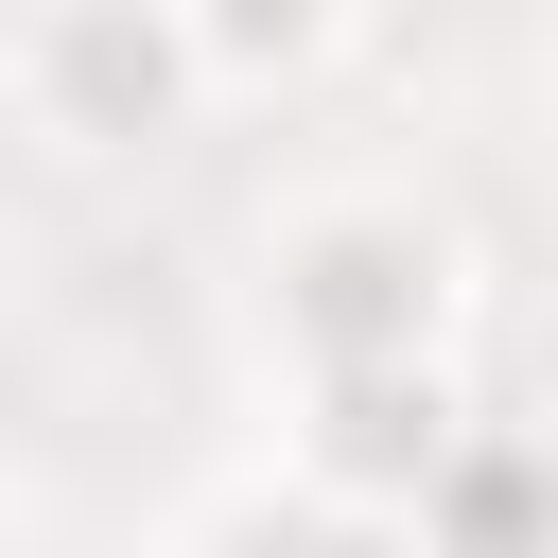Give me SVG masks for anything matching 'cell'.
<instances>
[{"label": "cell", "mask_w": 558, "mask_h": 558, "mask_svg": "<svg viewBox=\"0 0 558 558\" xmlns=\"http://www.w3.org/2000/svg\"><path fill=\"white\" fill-rule=\"evenodd\" d=\"M192 558H401V541H384V523H331V506H296V488H262V506L192 523Z\"/></svg>", "instance_id": "cell-6"}, {"label": "cell", "mask_w": 558, "mask_h": 558, "mask_svg": "<svg viewBox=\"0 0 558 558\" xmlns=\"http://www.w3.org/2000/svg\"><path fill=\"white\" fill-rule=\"evenodd\" d=\"M453 436H471V384H453V366L279 384V488H296V506H331V523H384V541H401V506L453 471Z\"/></svg>", "instance_id": "cell-3"}, {"label": "cell", "mask_w": 558, "mask_h": 558, "mask_svg": "<svg viewBox=\"0 0 558 558\" xmlns=\"http://www.w3.org/2000/svg\"><path fill=\"white\" fill-rule=\"evenodd\" d=\"M401 558H558V453L506 436V418H471L453 471L401 506Z\"/></svg>", "instance_id": "cell-4"}, {"label": "cell", "mask_w": 558, "mask_h": 558, "mask_svg": "<svg viewBox=\"0 0 558 558\" xmlns=\"http://www.w3.org/2000/svg\"><path fill=\"white\" fill-rule=\"evenodd\" d=\"M244 314L279 384H349V366H453L471 331V227L401 174H296L244 227Z\"/></svg>", "instance_id": "cell-1"}, {"label": "cell", "mask_w": 558, "mask_h": 558, "mask_svg": "<svg viewBox=\"0 0 558 558\" xmlns=\"http://www.w3.org/2000/svg\"><path fill=\"white\" fill-rule=\"evenodd\" d=\"M0 558H17V453H0Z\"/></svg>", "instance_id": "cell-7"}, {"label": "cell", "mask_w": 558, "mask_h": 558, "mask_svg": "<svg viewBox=\"0 0 558 558\" xmlns=\"http://www.w3.org/2000/svg\"><path fill=\"white\" fill-rule=\"evenodd\" d=\"M0 105H17V140L70 157V174H122V157H157V140L209 122L174 0H17V35H0Z\"/></svg>", "instance_id": "cell-2"}, {"label": "cell", "mask_w": 558, "mask_h": 558, "mask_svg": "<svg viewBox=\"0 0 558 558\" xmlns=\"http://www.w3.org/2000/svg\"><path fill=\"white\" fill-rule=\"evenodd\" d=\"M174 35H192V87L209 105H296V87L349 70L366 0H174Z\"/></svg>", "instance_id": "cell-5"}]
</instances>
